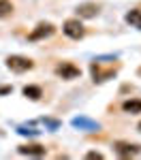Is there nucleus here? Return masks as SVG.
Segmentation results:
<instances>
[{
	"label": "nucleus",
	"instance_id": "obj_1",
	"mask_svg": "<svg viewBox=\"0 0 141 160\" xmlns=\"http://www.w3.org/2000/svg\"><path fill=\"white\" fill-rule=\"evenodd\" d=\"M62 32L68 38L79 41V38H83V34H86V28H83V24H81V19L77 17V19H66V22H64L62 24Z\"/></svg>",
	"mask_w": 141,
	"mask_h": 160
},
{
	"label": "nucleus",
	"instance_id": "obj_2",
	"mask_svg": "<svg viewBox=\"0 0 141 160\" xmlns=\"http://www.w3.org/2000/svg\"><path fill=\"white\" fill-rule=\"evenodd\" d=\"M7 66L11 68L13 73H26V71H30L32 66H34V62L30 60V58H26V56H9L7 58Z\"/></svg>",
	"mask_w": 141,
	"mask_h": 160
},
{
	"label": "nucleus",
	"instance_id": "obj_3",
	"mask_svg": "<svg viewBox=\"0 0 141 160\" xmlns=\"http://www.w3.org/2000/svg\"><path fill=\"white\" fill-rule=\"evenodd\" d=\"M113 152L120 156V158H130V156L141 154V145L139 143H130V141H115Z\"/></svg>",
	"mask_w": 141,
	"mask_h": 160
},
{
	"label": "nucleus",
	"instance_id": "obj_4",
	"mask_svg": "<svg viewBox=\"0 0 141 160\" xmlns=\"http://www.w3.org/2000/svg\"><path fill=\"white\" fill-rule=\"evenodd\" d=\"M56 75L62 77V79H66V81H71V79H77V77L81 75V68L75 66L73 62H62V64L56 66Z\"/></svg>",
	"mask_w": 141,
	"mask_h": 160
},
{
	"label": "nucleus",
	"instance_id": "obj_5",
	"mask_svg": "<svg viewBox=\"0 0 141 160\" xmlns=\"http://www.w3.org/2000/svg\"><path fill=\"white\" fill-rule=\"evenodd\" d=\"M56 32V28H53V24H49V22H43V24H38L30 34H28V41H43V38L51 37Z\"/></svg>",
	"mask_w": 141,
	"mask_h": 160
},
{
	"label": "nucleus",
	"instance_id": "obj_6",
	"mask_svg": "<svg viewBox=\"0 0 141 160\" xmlns=\"http://www.w3.org/2000/svg\"><path fill=\"white\" fill-rule=\"evenodd\" d=\"M75 13H77L79 19H92V17L98 15V4H94V2H83V4H79L75 9Z\"/></svg>",
	"mask_w": 141,
	"mask_h": 160
},
{
	"label": "nucleus",
	"instance_id": "obj_7",
	"mask_svg": "<svg viewBox=\"0 0 141 160\" xmlns=\"http://www.w3.org/2000/svg\"><path fill=\"white\" fill-rule=\"evenodd\" d=\"M19 154H26V156H45L47 149L43 148V145L32 143V145H22V148H19Z\"/></svg>",
	"mask_w": 141,
	"mask_h": 160
},
{
	"label": "nucleus",
	"instance_id": "obj_8",
	"mask_svg": "<svg viewBox=\"0 0 141 160\" xmlns=\"http://www.w3.org/2000/svg\"><path fill=\"white\" fill-rule=\"evenodd\" d=\"M122 111L124 113H130V115L141 113V98H130L126 102H122Z\"/></svg>",
	"mask_w": 141,
	"mask_h": 160
},
{
	"label": "nucleus",
	"instance_id": "obj_9",
	"mask_svg": "<svg viewBox=\"0 0 141 160\" xmlns=\"http://www.w3.org/2000/svg\"><path fill=\"white\" fill-rule=\"evenodd\" d=\"M126 24L135 26L137 30H141V11L139 9H133V11L126 13Z\"/></svg>",
	"mask_w": 141,
	"mask_h": 160
},
{
	"label": "nucleus",
	"instance_id": "obj_10",
	"mask_svg": "<svg viewBox=\"0 0 141 160\" xmlns=\"http://www.w3.org/2000/svg\"><path fill=\"white\" fill-rule=\"evenodd\" d=\"M73 126L86 128V130H98V128H101L96 122H90V120H86V118H75V120H73Z\"/></svg>",
	"mask_w": 141,
	"mask_h": 160
},
{
	"label": "nucleus",
	"instance_id": "obj_11",
	"mask_svg": "<svg viewBox=\"0 0 141 160\" xmlns=\"http://www.w3.org/2000/svg\"><path fill=\"white\" fill-rule=\"evenodd\" d=\"M24 96L30 98V100H38L41 96H43V90H41L38 86H26L24 88Z\"/></svg>",
	"mask_w": 141,
	"mask_h": 160
},
{
	"label": "nucleus",
	"instance_id": "obj_12",
	"mask_svg": "<svg viewBox=\"0 0 141 160\" xmlns=\"http://www.w3.org/2000/svg\"><path fill=\"white\" fill-rule=\"evenodd\" d=\"M13 13V2L11 0H0V17H9Z\"/></svg>",
	"mask_w": 141,
	"mask_h": 160
},
{
	"label": "nucleus",
	"instance_id": "obj_13",
	"mask_svg": "<svg viewBox=\"0 0 141 160\" xmlns=\"http://www.w3.org/2000/svg\"><path fill=\"white\" fill-rule=\"evenodd\" d=\"M86 158H88V160H103V154H101V152H88Z\"/></svg>",
	"mask_w": 141,
	"mask_h": 160
},
{
	"label": "nucleus",
	"instance_id": "obj_14",
	"mask_svg": "<svg viewBox=\"0 0 141 160\" xmlns=\"http://www.w3.org/2000/svg\"><path fill=\"white\" fill-rule=\"evenodd\" d=\"M9 92H13V88H11V86H4V88H0V94H9Z\"/></svg>",
	"mask_w": 141,
	"mask_h": 160
},
{
	"label": "nucleus",
	"instance_id": "obj_15",
	"mask_svg": "<svg viewBox=\"0 0 141 160\" xmlns=\"http://www.w3.org/2000/svg\"><path fill=\"white\" fill-rule=\"evenodd\" d=\"M137 128H139V130H141V122H139V126H137Z\"/></svg>",
	"mask_w": 141,
	"mask_h": 160
}]
</instances>
